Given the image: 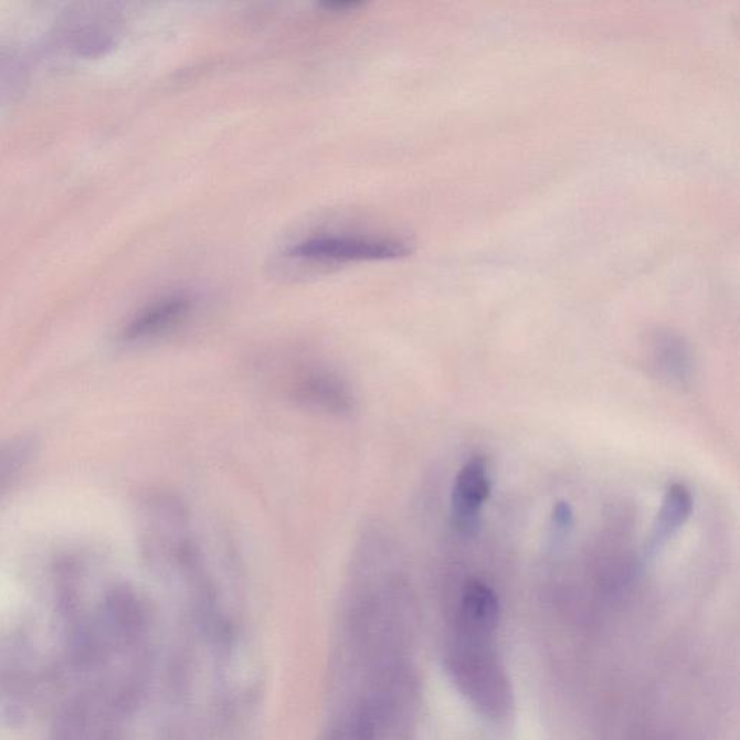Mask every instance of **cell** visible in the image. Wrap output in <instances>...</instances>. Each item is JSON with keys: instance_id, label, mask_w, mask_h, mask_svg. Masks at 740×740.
Segmentation results:
<instances>
[{"instance_id": "cell-1", "label": "cell", "mask_w": 740, "mask_h": 740, "mask_svg": "<svg viewBox=\"0 0 740 740\" xmlns=\"http://www.w3.org/2000/svg\"><path fill=\"white\" fill-rule=\"evenodd\" d=\"M447 662L454 681L482 715L489 719L508 715L512 693L491 636L456 634Z\"/></svg>"}, {"instance_id": "cell-2", "label": "cell", "mask_w": 740, "mask_h": 740, "mask_svg": "<svg viewBox=\"0 0 740 740\" xmlns=\"http://www.w3.org/2000/svg\"><path fill=\"white\" fill-rule=\"evenodd\" d=\"M411 252V242L404 239L321 234L289 247L288 256L302 261L374 262L400 260Z\"/></svg>"}, {"instance_id": "cell-3", "label": "cell", "mask_w": 740, "mask_h": 740, "mask_svg": "<svg viewBox=\"0 0 740 740\" xmlns=\"http://www.w3.org/2000/svg\"><path fill=\"white\" fill-rule=\"evenodd\" d=\"M293 398L298 405L331 419H349L358 406L348 379L329 368L304 370L295 378Z\"/></svg>"}, {"instance_id": "cell-4", "label": "cell", "mask_w": 740, "mask_h": 740, "mask_svg": "<svg viewBox=\"0 0 740 740\" xmlns=\"http://www.w3.org/2000/svg\"><path fill=\"white\" fill-rule=\"evenodd\" d=\"M195 303L194 295L186 292L162 295L130 318L121 330V341L142 345L170 335L189 320Z\"/></svg>"}, {"instance_id": "cell-5", "label": "cell", "mask_w": 740, "mask_h": 740, "mask_svg": "<svg viewBox=\"0 0 740 740\" xmlns=\"http://www.w3.org/2000/svg\"><path fill=\"white\" fill-rule=\"evenodd\" d=\"M490 495V477L485 458L472 457L458 471L450 500L452 522L462 536L476 537L482 528V510Z\"/></svg>"}, {"instance_id": "cell-6", "label": "cell", "mask_w": 740, "mask_h": 740, "mask_svg": "<svg viewBox=\"0 0 740 740\" xmlns=\"http://www.w3.org/2000/svg\"><path fill=\"white\" fill-rule=\"evenodd\" d=\"M500 604L489 585L467 583L457 609V634L472 636H494L499 625Z\"/></svg>"}, {"instance_id": "cell-7", "label": "cell", "mask_w": 740, "mask_h": 740, "mask_svg": "<svg viewBox=\"0 0 740 740\" xmlns=\"http://www.w3.org/2000/svg\"><path fill=\"white\" fill-rule=\"evenodd\" d=\"M693 512V495L683 484H674L665 491L662 507L646 541L645 556L654 559L684 527Z\"/></svg>"}, {"instance_id": "cell-8", "label": "cell", "mask_w": 740, "mask_h": 740, "mask_svg": "<svg viewBox=\"0 0 740 740\" xmlns=\"http://www.w3.org/2000/svg\"><path fill=\"white\" fill-rule=\"evenodd\" d=\"M653 363L657 372L669 382L684 385L691 378L690 350L680 337L662 335L654 340Z\"/></svg>"}, {"instance_id": "cell-9", "label": "cell", "mask_w": 740, "mask_h": 740, "mask_svg": "<svg viewBox=\"0 0 740 740\" xmlns=\"http://www.w3.org/2000/svg\"><path fill=\"white\" fill-rule=\"evenodd\" d=\"M35 454L34 440L21 437L0 446V495L21 476Z\"/></svg>"}, {"instance_id": "cell-10", "label": "cell", "mask_w": 740, "mask_h": 740, "mask_svg": "<svg viewBox=\"0 0 740 740\" xmlns=\"http://www.w3.org/2000/svg\"><path fill=\"white\" fill-rule=\"evenodd\" d=\"M574 526L573 509L567 503H559L552 510L550 540L552 545L559 546L569 537Z\"/></svg>"}, {"instance_id": "cell-11", "label": "cell", "mask_w": 740, "mask_h": 740, "mask_svg": "<svg viewBox=\"0 0 740 740\" xmlns=\"http://www.w3.org/2000/svg\"><path fill=\"white\" fill-rule=\"evenodd\" d=\"M320 7L326 9L327 12L346 13L356 11V9L363 7V3L356 2V0H327V2L321 3Z\"/></svg>"}, {"instance_id": "cell-12", "label": "cell", "mask_w": 740, "mask_h": 740, "mask_svg": "<svg viewBox=\"0 0 740 740\" xmlns=\"http://www.w3.org/2000/svg\"><path fill=\"white\" fill-rule=\"evenodd\" d=\"M331 740H368L364 737L363 732L360 730H343V732L337 733Z\"/></svg>"}]
</instances>
